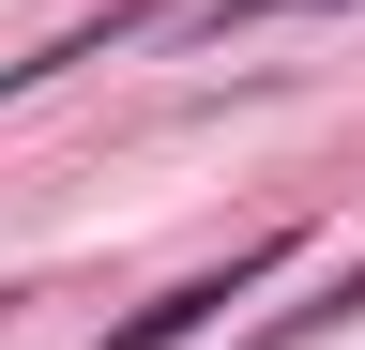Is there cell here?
<instances>
[{"mask_svg": "<svg viewBox=\"0 0 365 350\" xmlns=\"http://www.w3.org/2000/svg\"><path fill=\"white\" fill-rule=\"evenodd\" d=\"M274 259H289V229H259L244 259H213V274H182V289H153V304H137V320H107V350H182V335H213L228 304H244V289L274 274Z\"/></svg>", "mask_w": 365, "mask_h": 350, "instance_id": "1", "label": "cell"}, {"mask_svg": "<svg viewBox=\"0 0 365 350\" xmlns=\"http://www.w3.org/2000/svg\"><path fill=\"white\" fill-rule=\"evenodd\" d=\"M335 320H365V259H350V274H319L289 320H259V350H304V335H335Z\"/></svg>", "mask_w": 365, "mask_h": 350, "instance_id": "2", "label": "cell"}, {"mask_svg": "<svg viewBox=\"0 0 365 350\" xmlns=\"http://www.w3.org/2000/svg\"><path fill=\"white\" fill-rule=\"evenodd\" d=\"M259 16H335V0H213V31H259Z\"/></svg>", "mask_w": 365, "mask_h": 350, "instance_id": "3", "label": "cell"}]
</instances>
